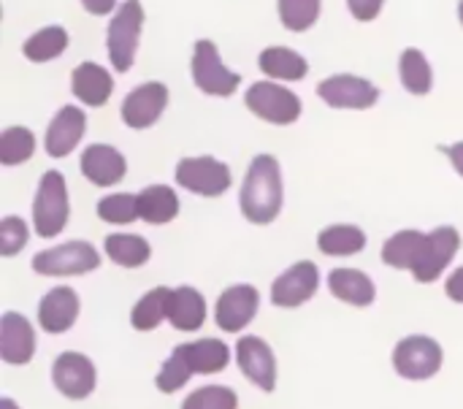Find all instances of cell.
Masks as SVG:
<instances>
[{"label": "cell", "mask_w": 463, "mask_h": 409, "mask_svg": "<svg viewBox=\"0 0 463 409\" xmlns=\"http://www.w3.org/2000/svg\"><path fill=\"white\" fill-rule=\"evenodd\" d=\"M282 206H285L282 166L274 155L260 152L247 166L239 190V209L244 220H250L252 225H269L279 217Z\"/></svg>", "instance_id": "obj_1"}, {"label": "cell", "mask_w": 463, "mask_h": 409, "mask_svg": "<svg viewBox=\"0 0 463 409\" xmlns=\"http://www.w3.org/2000/svg\"><path fill=\"white\" fill-rule=\"evenodd\" d=\"M144 5L141 0H125L119 8L111 14L109 27H106V52L109 62L117 73H128L136 62L141 33H144Z\"/></svg>", "instance_id": "obj_2"}, {"label": "cell", "mask_w": 463, "mask_h": 409, "mask_svg": "<svg viewBox=\"0 0 463 409\" xmlns=\"http://www.w3.org/2000/svg\"><path fill=\"white\" fill-rule=\"evenodd\" d=\"M71 220V198L65 176L57 168L43 171L33 198V231L41 239H57Z\"/></svg>", "instance_id": "obj_3"}, {"label": "cell", "mask_w": 463, "mask_h": 409, "mask_svg": "<svg viewBox=\"0 0 463 409\" xmlns=\"http://www.w3.org/2000/svg\"><path fill=\"white\" fill-rule=\"evenodd\" d=\"M190 76H193L195 90H201L209 98H231L241 84V73L225 65L220 46L212 38H198L193 43Z\"/></svg>", "instance_id": "obj_4"}, {"label": "cell", "mask_w": 463, "mask_h": 409, "mask_svg": "<svg viewBox=\"0 0 463 409\" xmlns=\"http://www.w3.org/2000/svg\"><path fill=\"white\" fill-rule=\"evenodd\" d=\"M244 106L263 122L269 125H293L301 119L304 114V103L301 98L288 90L282 81L266 79V81H255L247 92H244Z\"/></svg>", "instance_id": "obj_5"}, {"label": "cell", "mask_w": 463, "mask_h": 409, "mask_svg": "<svg viewBox=\"0 0 463 409\" xmlns=\"http://www.w3.org/2000/svg\"><path fill=\"white\" fill-rule=\"evenodd\" d=\"M174 179L182 190L195 193L201 198H220L231 190L233 174L231 166L212 155H190L182 157L174 168Z\"/></svg>", "instance_id": "obj_6"}, {"label": "cell", "mask_w": 463, "mask_h": 409, "mask_svg": "<svg viewBox=\"0 0 463 409\" xmlns=\"http://www.w3.org/2000/svg\"><path fill=\"white\" fill-rule=\"evenodd\" d=\"M30 266L41 277H81L100 266V252L90 242L73 239L35 252Z\"/></svg>", "instance_id": "obj_7"}, {"label": "cell", "mask_w": 463, "mask_h": 409, "mask_svg": "<svg viewBox=\"0 0 463 409\" xmlns=\"http://www.w3.org/2000/svg\"><path fill=\"white\" fill-rule=\"evenodd\" d=\"M442 361H445L442 345L426 334H410L393 350L396 375L404 380H412V383H423V380L437 377L442 369Z\"/></svg>", "instance_id": "obj_8"}, {"label": "cell", "mask_w": 463, "mask_h": 409, "mask_svg": "<svg viewBox=\"0 0 463 409\" xmlns=\"http://www.w3.org/2000/svg\"><path fill=\"white\" fill-rule=\"evenodd\" d=\"M317 98L331 109L361 111L372 109L380 100V90L374 81L355 73H334L317 84Z\"/></svg>", "instance_id": "obj_9"}, {"label": "cell", "mask_w": 463, "mask_h": 409, "mask_svg": "<svg viewBox=\"0 0 463 409\" xmlns=\"http://www.w3.org/2000/svg\"><path fill=\"white\" fill-rule=\"evenodd\" d=\"M260 309V293L255 285L239 282V285H228L214 304V323L217 328H222L225 334H239L244 331L255 315Z\"/></svg>", "instance_id": "obj_10"}, {"label": "cell", "mask_w": 463, "mask_h": 409, "mask_svg": "<svg viewBox=\"0 0 463 409\" xmlns=\"http://www.w3.org/2000/svg\"><path fill=\"white\" fill-rule=\"evenodd\" d=\"M461 250V233L453 228V225H439L434 228L431 233H426V244H423V252L412 269V277L420 282V285H429V282H437L445 269L450 266V261L456 258V252Z\"/></svg>", "instance_id": "obj_11"}, {"label": "cell", "mask_w": 463, "mask_h": 409, "mask_svg": "<svg viewBox=\"0 0 463 409\" xmlns=\"http://www.w3.org/2000/svg\"><path fill=\"white\" fill-rule=\"evenodd\" d=\"M165 106H168V87L163 81H141L125 95L119 106V117L130 130H146L163 117Z\"/></svg>", "instance_id": "obj_12"}, {"label": "cell", "mask_w": 463, "mask_h": 409, "mask_svg": "<svg viewBox=\"0 0 463 409\" xmlns=\"http://www.w3.org/2000/svg\"><path fill=\"white\" fill-rule=\"evenodd\" d=\"M317 288H320L317 263L298 261L271 282V304L279 307V309H296V307L312 301Z\"/></svg>", "instance_id": "obj_13"}, {"label": "cell", "mask_w": 463, "mask_h": 409, "mask_svg": "<svg viewBox=\"0 0 463 409\" xmlns=\"http://www.w3.org/2000/svg\"><path fill=\"white\" fill-rule=\"evenodd\" d=\"M233 350H236V364H239L241 375L255 388H260L263 394H274V388H277V358H274V350L269 347V342L255 337V334H247L236 342Z\"/></svg>", "instance_id": "obj_14"}, {"label": "cell", "mask_w": 463, "mask_h": 409, "mask_svg": "<svg viewBox=\"0 0 463 409\" xmlns=\"http://www.w3.org/2000/svg\"><path fill=\"white\" fill-rule=\"evenodd\" d=\"M52 383L65 399L81 402L92 396L98 385V372L84 353H60L52 364Z\"/></svg>", "instance_id": "obj_15"}, {"label": "cell", "mask_w": 463, "mask_h": 409, "mask_svg": "<svg viewBox=\"0 0 463 409\" xmlns=\"http://www.w3.org/2000/svg\"><path fill=\"white\" fill-rule=\"evenodd\" d=\"M84 133H87V111L73 103H65L57 109V114L52 117V122L46 128L43 149L54 160L68 157L81 144Z\"/></svg>", "instance_id": "obj_16"}, {"label": "cell", "mask_w": 463, "mask_h": 409, "mask_svg": "<svg viewBox=\"0 0 463 409\" xmlns=\"http://www.w3.org/2000/svg\"><path fill=\"white\" fill-rule=\"evenodd\" d=\"M79 171L95 187H114L125 179L128 160L117 147L98 141V144L84 147V152L79 157Z\"/></svg>", "instance_id": "obj_17"}, {"label": "cell", "mask_w": 463, "mask_h": 409, "mask_svg": "<svg viewBox=\"0 0 463 409\" xmlns=\"http://www.w3.org/2000/svg\"><path fill=\"white\" fill-rule=\"evenodd\" d=\"M81 312V299L73 288L68 285H57L49 293H43V299L38 301V326L43 328V334H65L76 326Z\"/></svg>", "instance_id": "obj_18"}, {"label": "cell", "mask_w": 463, "mask_h": 409, "mask_svg": "<svg viewBox=\"0 0 463 409\" xmlns=\"http://www.w3.org/2000/svg\"><path fill=\"white\" fill-rule=\"evenodd\" d=\"M35 356V328L19 312H3L0 318V358L11 366H24Z\"/></svg>", "instance_id": "obj_19"}, {"label": "cell", "mask_w": 463, "mask_h": 409, "mask_svg": "<svg viewBox=\"0 0 463 409\" xmlns=\"http://www.w3.org/2000/svg\"><path fill=\"white\" fill-rule=\"evenodd\" d=\"M71 92L81 106L100 109L114 92V76L100 62H79L71 73Z\"/></svg>", "instance_id": "obj_20"}, {"label": "cell", "mask_w": 463, "mask_h": 409, "mask_svg": "<svg viewBox=\"0 0 463 409\" xmlns=\"http://www.w3.org/2000/svg\"><path fill=\"white\" fill-rule=\"evenodd\" d=\"M168 323L176 331H198L206 323V299L193 285H179L168 293Z\"/></svg>", "instance_id": "obj_21"}, {"label": "cell", "mask_w": 463, "mask_h": 409, "mask_svg": "<svg viewBox=\"0 0 463 409\" xmlns=\"http://www.w3.org/2000/svg\"><path fill=\"white\" fill-rule=\"evenodd\" d=\"M328 290L334 299L350 304V307H372L377 299V285L374 280L361 271V269H334L328 274Z\"/></svg>", "instance_id": "obj_22"}, {"label": "cell", "mask_w": 463, "mask_h": 409, "mask_svg": "<svg viewBox=\"0 0 463 409\" xmlns=\"http://www.w3.org/2000/svg\"><path fill=\"white\" fill-rule=\"evenodd\" d=\"M187 366L193 375H217L225 372L231 364V347L222 339H198V342H184L179 345Z\"/></svg>", "instance_id": "obj_23"}, {"label": "cell", "mask_w": 463, "mask_h": 409, "mask_svg": "<svg viewBox=\"0 0 463 409\" xmlns=\"http://www.w3.org/2000/svg\"><path fill=\"white\" fill-rule=\"evenodd\" d=\"M258 65L269 79L282 81V84L285 81H301L309 73L307 57L298 54L296 49H288V46H266L258 54Z\"/></svg>", "instance_id": "obj_24"}, {"label": "cell", "mask_w": 463, "mask_h": 409, "mask_svg": "<svg viewBox=\"0 0 463 409\" xmlns=\"http://www.w3.org/2000/svg\"><path fill=\"white\" fill-rule=\"evenodd\" d=\"M179 195L168 185H149L138 193V217L149 225H165L179 217Z\"/></svg>", "instance_id": "obj_25"}, {"label": "cell", "mask_w": 463, "mask_h": 409, "mask_svg": "<svg viewBox=\"0 0 463 409\" xmlns=\"http://www.w3.org/2000/svg\"><path fill=\"white\" fill-rule=\"evenodd\" d=\"M423 244H426V233L423 231H415V228H404L399 233H393L391 239H385L383 244V263L391 266V269H399V271H412L420 252H423Z\"/></svg>", "instance_id": "obj_26"}, {"label": "cell", "mask_w": 463, "mask_h": 409, "mask_svg": "<svg viewBox=\"0 0 463 409\" xmlns=\"http://www.w3.org/2000/svg\"><path fill=\"white\" fill-rule=\"evenodd\" d=\"M317 250L328 258H350L366 250V233L350 223L328 225L317 233Z\"/></svg>", "instance_id": "obj_27"}, {"label": "cell", "mask_w": 463, "mask_h": 409, "mask_svg": "<svg viewBox=\"0 0 463 409\" xmlns=\"http://www.w3.org/2000/svg\"><path fill=\"white\" fill-rule=\"evenodd\" d=\"M103 252L122 269H141L152 258V244L138 233H109L103 239Z\"/></svg>", "instance_id": "obj_28"}, {"label": "cell", "mask_w": 463, "mask_h": 409, "mask_svg": "<svg viewBox=\"0 0 463 409\" xmlns=\"http://www.w3.org/2000/svg\"><path fill=\"white\" fill-rule=\"evenodd\" d=\"M399 79H402V87L410 92V95H429L434 90V68L426 57V52L410 46L402 52L399 57Z\"/></svg>", "instance_id": "obj_29"}, {"label": "cell", "mask_w": 463, "mask_h": 409, "mask_svg": "<svg viewBox=\"0 0 463 409\" xmlns=\"http://www.w3.org/2000/svg\"><path fill=\"white\" fill-rule=\"evenodd\" d=\"M68 43H71V35H68V30L62 24H46V27H41L33 35L24 38L22 54L30 62H52L60 54H65Z\"/></svg>", "instance_id": "obj_30"}, {"label": "cell", "mask_w": 463, "mask_h": 409, "mask_svg": "<svg viewBox=\"0 0 463 409\" xmlns=\"http://www.w3.org/2000/svg\"><path fill=\"white\" fill-rule=\"evenodd\" d=\"M168 293H171V288L146 290L130 309V326L136 331L146 334V331H155L163 320H168Z\"/></svg>", "instance_id": "obj_31"}, {"label": "cell", "mask_w": 463, "mask_h": 409, "mask_svg": "<svg viewBox=\"0 0 463 409\" xmlns=\"http://www.w3.org/2000/svg\"><path fill=\"white\" fill-rule=\"evenodd\" d=\"M35 155V133L24 125H8L0 133V163L5 168L22 166Z\"/></svg>", "instance_id": "obj_32"}, {"label": "cell", "mask_w": 463, "mask_h": 409, "mask_svg": "<svg viewBox=\"0 0 463 409\" xmlns=\"http://www.w3.org/2000/svg\"><path fill=\"white\" fill-rule=\"evenodd\" d=\"M277 14L290 33H307L317 24L323 0H277Z\"/></svg>", "instance_id": "obj_33"}, {"label": "cell", "mask_w": 463, "mask_h": 409, "mask_svg": "<svg viewBox=\"0 0 463 409\" xmlns=\"http://www.w3.org/2000/svg\"><path fill=\"white\" fill-rule=\"evenodd\" d=\"M98 220L109 225H130L138 217V193H109L95 206Z\"/></svg>", "instance_id": "obj_34"}, {"label": "cell", "mask_w": 463, "mask_h": 409, "mask_svg": "<svg viewBox=\"0 0 463 409\" xmlns=\"http://www.w3.org/2000/svg\"><path fill=\"white\" fill-rule=\"evenodd\" d=\"M193 377H195V375L190 372V366H187V361H184V356H182V350H179V345H176L174 353L163 361V366H160V372H157V377H155V385H157L160 394H176V391H182Z\"/></svg>", "instance_id": "obj_35"}, {"label": "cell", "mask_w": 463, "mask_h": 409, "mask_svg": "<svg viewBox=\"0 0 463 409\" xmlns=\"http://www.w3.org/2000/svg\"><path fill=\"white\" fill-rule=\"evenodd\" d=\"M182 409H239V396L228 385H203L182 402Z\"/></svg>", "instance_id": "obj_36"}, {"label": "cell", "mask_w": 463, "mask_h": 409, "mask_svg": "<svg viewBox=\"0 0 463 409\" xmlns=\"http://www.w3.org/2000/svg\"><path fill=\"white\" fill-rule=\"evenodd\" d=\"M27 239H30V231L22 217H16V214L3 217V223H0V255L3 258L19 255L27 247Z\"/></svg>", "instance_id": "obj_37"}, {"label": "cell", "mask_w": 463, "mask_h": 409, "mask_svg": "<svg viewBox=\"0 0 463 409\" xmlns=\"http://www.w3.org/2000/svg\"><path fill=\"white\" fill-rule=\"evenodd\" d=\"M347 8H350L353 19H358V22H374L383 14L385 0H347Z\"/></svg>", "instance_id": "obj_38"}, {"label": "cell", "mask_w": 463, "mask_h": 409, "mask_svg": "<svg viewBox=\"0 0 463 409\" xmlns=\"http://www.w3.org/2000/svg\"><path fill=\"white\" fill-rule=\"evenodd\" d=\"M90 16H109L119 8V0H79Z\"/></svg>", "instance_id": "obj_39"}, {"label": "cell", "mask_w": 463, "mask_h": 409, "mask_svg": "<svg viewBox=\"0 0 463 409\" xmlns=\"http://www.w3.org/2000/svg\"><path fill=\"white\" fill-rule=\"evenodd\" d=\"M445 296H448L450 301H456V304H463V266L461 269H456V271L448 277V282H445Z\"/></svg>", "instance_id": "obj_40"}, {"label": "cell", "mask_w": 463, "mask_h": 409, "mask_svg": "<svg viewBox=\"0 0 463 409\" xmlns=\"http://www.w3.org/2000/svg\"><path fill=\"white\" fill-rule=\"evenodd\" d=\"M448 160H450V166L458 171V176H463V141H456V144H450L448 149Z\"/></svg>", "instance_id": "obj_41"}, {"label": "cell", "mask_w": 463, "mask_h": 409, "mask_svg": "<svg viewBox=\"0 0 463 409\" xmlns=\"http://www.w3.org/2000/svg\"><path fill=\"white\" fill-rule=\"evenodd\" d=\"M0 409H19V404H16L14 399H8V396H3V399H0Z\"/></svg>", "instance_id": "obj_42"}, {"label": "cell", "mask_w": 463, "mask_h": 409, "mask_svg": "<svg viewBox=\"0 0 463 409\" xmlns=\"http://www.w3.org/2000/svg\"><path fill=\"white\" fill-rule=\"evenodd\" d=\"M458 19H461V24H463V0L458 3Z\"/></svg>", "instance_id": "obj_43"}]
</instances>
